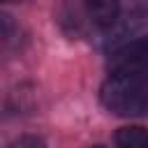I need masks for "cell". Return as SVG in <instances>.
<instances>
[{
  "instance_id": "obj_1",
  "label": "cell",
  "mask_w": 148,
  "mask_h": 148,
  "mask_svg": "<svg viewBox=\"0 0 148 148\" xmlns=\"http://www.w3.org/2000/svg\"><path fill=\"white\" fill-rule=\"evenodd\" d=\"M99 97L116 116H148V72H113L102 83Z\"/></svg>"
},
{
  "instance_id": "obj_2",
  "label": "cell",
  "mask_w": 148,
  "mask_h": 148,
  "mask_svg": "<svg viewBox=\"0 0 148 148\" xmlns=\"http://www.w3.org/2000/svg\"><path fill=\"white\" fill-rule=\"evenodd\" d=\"M109 69L113 72H148V37L134 39L116 49L109 58Z\"/></svg>"
},
{
  "instance_id": "obj_3",
  "label": "cell",
  "mask_w": 148,
  "mask_h": 148,
  "mask_svg": "<svg viewBox=\"0 0 148 148\" xmlns=\"http://www.w3.org/2000/svg\"><path fill=\"white\" fill-rule=\"evenodd\" d=\"M90 21L99 28H111L120 16V0H86Z\"/></svg>"
},
{
  "instance_id": "obj_4",
  "label": "cell",
  "mask_w": 148,
  "mask_h": 148,
  "mask_svg": "<svg viewBox=\"0 0 148 148\" xmlns=\"http://www.w3.org/2000/svg\"><path fill=\"white\" fill-rule=\"evenodd\" d=\"M116 146L118 148H148V130L143 127H120L116 132Z\"/></svg>"
},
{
  "instance_id": "obj_5",
  "label": "cell",
  "mask_w": 148,
  "mask_h": 148,
  "mask_svg": "<svg viewBox=\"0 0 148 148\" xmlns=\"http://www.w3.org/2000/svg\"><path fill=\"white\" fill-rule=\"evenodd\" d=\"M12 148H42V141L39 139H32V136H25V139L16 141Z\"/></svg>"
},
{
  "instance_id": "obj_6",
  "label": "cell",
  "mask_w": 148,
  "mask_h": 148,
  "mask_svg": "<svg viewBox=\"0 0 148 148\" xmlns=\"http://www.w3.org/2000/svg\"><path fill=\"white\" fill-rule=\"evenodd\" d=\"M0 2H16V0H0Z\"/></svg>"
},
{
  "instance_id": "obj_7",
  "label": "cell",
  "mask_w": 148,
  "mask_h": 148,
  "mask_svg": "<svg viewBox=\"0 0 148 148\" xmlns=\"http://www.w3.org/2000/svg\"><path fill=\"white\" fill-rule=\"evenodd\" d=\"M92 148H104V146H92Z\"/></svg>"
}]
</instances>
